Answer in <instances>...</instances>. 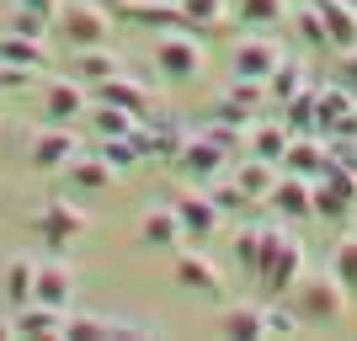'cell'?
Masks as SVG:
<instances>
[{
	"label": "cell",
	"mask_w": 357,
	"mask_h": 341,
	"mask_svg": "<svg viewBox=\"0 0 357 341\" xmlns=\"http://www.w3.org/2000/svg\"><path fill=\"white\" fill-rule=\"evenodd\" d=\"M22 6H27V11H38V16H48V22L59 16V0H22Z\"/></svg>",
	"instance_id": "obj_43"
},
{
	"label": "cell",
	"mask_w": 357,
	"mask_h": 341,
	"mask_svg": "<svg viewBox=\"0 0 357 341\" xmlns=\"http://www.w3.org/2000/svg\"><path fill=\"white\" fill-rule=\"evenodd\" d=\"M54 27H59L75 48H96V43H107V38H112L107 6H96V0H64L59 16H54Z\"/></svg>",
	"instance_id": "obj_4"
},
{
	"label": "cell",
	"mask_w": 357,
	"mask_h": 341,
	"mask_svg": "<svg viewBox=\"0 0 357 341\" xmlns=\"http://www.w3.org/2000/svg\"><path fill=\"white\" fill-rule=\"evenodd\" d=\"M112 176H118V171H112L102 155H96V160H91V155H75V160L64 165V181H70V187H80V192H107V187H112Z\"/></svg>",
	"instance_id": "obj_21"
},
{
	"label": "cell",
	"mask_w": 357,
	"mask_h": 341,
	"mask_svg": "<svg viewBox=\"0 0 357 341\" xmlns=\"http://www.w3.org/2000/svg\"><path fill=\"white\" fill-rule=\"evenodd\" d=\"M352 298H357V288H352Z\"/></svg>",
	"instance_id": "obj_48"
},
{
	"label": "cell",
	"mask_w": 357,
	"mask_h": 341,
	"mask_svg": "<svg viewBox=\"0 0 357 341\" xmlns=\"http://www.w3.org/2000/svg\"><path fill=\"white\" fill-rule=\"evenodd\" d=\"M171 6H181V0H171Z\"/></svg>",
	"instance_id": "obj_47"
},
{
	"label": "cell",
	"mask_w": 357,
	"mask_h": 341,
	"mask_svg": "<svg viewBox=\"0 0 357 341\" xmlns=\"http://www.w3.org/2000/svg\"><path fill=\"white\" fill-rule=\"evenodd\" d=\"M91 102H112V107H123V112H134V118H149V96H144V86H139V80H128V75L96 80Z\"/></svg>",
	"instance_id": "obj_16"
},
{
	"label": "cell",
	"mask_w": 357,
	"mask_h": 341,
	"mask_svg": "<svg viewBox=\"0 0 357 341\" xmlns=\"http://www.w3.org/2000/svg\"><path fill=\"white\" fill-rule=\"evenodd\" d=\"M91 128L102 139H134V128H139V118L134 112H123V107H112V102H91Z\"/></svg>",
	"instance_id": "obj_26"
},
{
	"label": "cell",
	"mask_w": 357,
	"mask_h": 341,
	"mask_svg": "<svg viewBox=\"0 0 357 341\" xmlns=\"http://www.w3.org/2000/svg\"><path fill=\"white\" fill-rule=\"evenodd\" d=\"M6 336H16V315H0V341Z\"/></svg>",
	"instance_id": "obj_45"
},
{
	"label": "cell",
	"mask_w": 357,
	"mask_h": 341,
	"mask_svg": "<svg viewBox=\"0 0 357 341\" xmlns=\"http://www.w3.org/2000/svg\"><path fill=\"white\" fill-rule=\"evenodd\" d=\"M181 16H187V27L197 32H224V22H229V0H181Z\"/></svg>",
	"instance_id": "obj_27"
},
{
	"label": "cell",
	"mask_w": 357,
	"mask_h": 341,
	"mask_svg": "<svg viewBox=\"0 0 357 341\" xmlns=\"http://www.w3.org/2000/svg\"><path fill=\"white\" fill-rule=\"evenodd\" d=\"M331 272H336V282H342L347 294L357 288V235L336 240V251H331Z\"/></svg>",
	"instance_id": "obj_32"
},
{
	"label": "cell",
	"mask_w": 357,
	"mask_h": 341,
	"mask_svg": "<svg viewBox=\"0 0 357 341\" xmlns=\"http://www.w3.org/2000/svg\"><path fill=\"white\" fill-rule=\"evenodd\" d=\"M171 165H176V171H181L187 181H192V187H213V181L224 176V165H229V149H224V144H213L208 134H187Z\"/></svg>",
	"instance_id": "obj_3"
},
{
	"label": "cell",
	"mask_w": 357,
	"mask_h": 341,
	"mask_svg": "<svg viewBox=\"0 0 357 341\" xmlns=\"http://www.w3.org/2000/svg\"><path fill=\"white\" fill-rule=\"evenodd\" d=\"M155 64H160L165 80H197V75H203V54H197V43L181 38V32H165L160 43H155Z\"/></svg>",
	"instance_id": "obj_8"
},
{
	"label": "cell",
	"mask_w": 357,
	"mask_h": 341,
	"mask_svg": "<svg viewBox=\"0 0 357 341\" xmlns=\"http://www.w3.org/2000/svg\"><path fill=\"white\" fill-rule=\"evenodd\" d=\"M261 107H272L267 80H245V75H235V86L224 91V102H219V118H229V123H256V112H261Z\"/></svg>",
	"instance_id": "obj_9"
},
{
	"label": "cell",
	"mask_w": 357,
	"mask_h": 341,
	"mask_svg": "<svg viewBox=\"0 0 357 341\" xmlns=\"http://www.w3.org/2000/svg\"><path fill=\"white\" fill-rule=\"evenodd\" d=\"M48 27H54V22H48V16L27 11V6H16V16H11V32H27V38H43Z\"/></svg>",
	"instance_id": "obj_40"
},
{
	"label": "cell",
	"mask_w": 357,
	"mask_h": 341,
	"mask_svg": "<svg viewBox=\"0 0 357 341\" xmlns=\"http://www.w3.org/2000/svg\"><path fill=\"white\" fill-rule=\"evenodd\" d=\"M75 75L96 86V80H112V75H123V59H118V54H112L107 43H96V48H80V54H75Z\"/></svg>",
	"instance_id": "obj_28"
},
{
	"label": "cell",
	"mask_w": 357,
	"mask_h": 341,
	"mask_svg": "<svg viewBox=\"0 0 357 341\" xmlns=\"http://www.w3.org/2000/svg\"><path fill=\"white\" fill-rule=\"evenodd\" d=\"M283 165L294 171V176H310V181H320V171L331 165V149H326V139H294L288 144V155H283Z\"/></svg>",
	"instance_id": "obj_19"
},
{
	"label": "cell",
	"mask_w": 357,
	"mask_h": 341,
	"mask_svg": "<svg viewBox=\"0 0 357 341\" xmlns=\"http://www.w3.org/2000/svg\"><path fill=\"white\" fill-rule=\"evenodd\" d=\"M32 80H38V70H27V64H6V59H0V91H27Z\"/></svg>",
	"instance_id": "obj_39"
},
{
	"label": "cell",
	"mask_w": 357,
	"mask_h": 341,
	"mask_svg": "<svg viewBox=\"0 0 357 341\" xmlns=\"http://www.w3.org/2000/svg\"><path fill=\"white\" fill-rule=\"evenodd\" d=\"M314 86H320V80H310V86L298 91L294 102H283V118H288V128H294V134H310V128H320V123H314Z\"/></svg>",
	"instance_id": "obj_31"
},
{
	"label": "cell",
	"mask_w": 357,
	"mask_h": 341,
	"mask_svg": "<svg viewBox=\"0 0 357 341\" xmlns=\"http://www.w3.org/2000/svg\"><path fill=\"white\" fill-rule=\"evenodd\" d=\"M326 149H331V160H336V165H347V171H357V139L326 134Z\"/></svg>",
	"instance_id": "obj_41"
},
{
	"label": "cell",
	"mask_w": 357,
	"mask_h": 341,
	"mask_svg": "<svg viewBox=\"0 0 357 341\" xmlns=\"http://www.w3.org/2000/svg\"><path fill=\"white\" fill-rule=\"evenodd\" d=\"M347 112H357V96H352V86L347 80H336V86H314V123H320V134H326L336 118H347Z\"/></svg>",
	"instance_id": "obj_18"
},
{
	"label": "cell",
	"mask_w": 357,
	"mask_h": 341,
	"mask_svg": "<svg viewBox=\"0 0 357 341\" xmlns=\"http://www.w3.org/2000/svg\"><path fill=\"white\" fill-rule=\"evenodd\" d=\"M235 262H240V272H251L256 278V262H261V224H245V229H235Z\"/></svg>",
	"instance_id": "obj_34"
},
{
	"label": "cell",
	"mask_w": 357,
	"mask_h": 341,
	"mask_svg": "<svg viewBox=\"0 0 357 341\" xmlns=\"http://www.w3.org/2000/svg\"><path fill=\"white\" fill-rule=\"evenodd\" d=\"M176 278L192 288V294H203V298H219L224 294V278H219V267H213L203 251H181L176 256Z\"/></svg>",
	"instance_id": "obj_15"
},
{
	"label": "cell",
	"mask_w": 357,
	"mask_h": 341,
	"mask_svg": "<svg viewBox=\"0 0 357 341\" xmlns=\"http://www.w3.org/2000/svg\"><path fill=\"white\" fill-rule=\"evenodd\" d=\"M32 288H38V262H32V256H16L11 267H6V298H11V310L32 304Z\"/></svg>",
	"instance_id": "obj_30"
},
{
	"label": "cell",
	"mask_w": 357,
	"mask_h": 341,
	"mask_svg": "<svg viewBox=\"0 0 357 341\" xmlns=\"http://www.w3.org/2000/svg\"><path fill=\"white\" fill-rule=\"evenodd\" d=\"M96 6H107V11H123V6H128V0H96Z\"/></svg>",
	"instance_id": "obj_46"
},
{
	"label": "cell",
	"mask_w": 357,
	"mask_h": 341,
	"mask_svg": "<svg viewBox=\"0 0 357 341\" xmlns=\"http://www.w3.org/2000/svg\"><path fill=\"white\" fill-rule=\"evenodd\" d=\"M229 11H235L240 27L267 32V27H278V22H288V0H229Z\"/></svg>",
	"instance_id": "obj_20"
},
{
	"label": "cell",
	"mask_w": 357,
	"mask_h": 341,
	"mask_svg": "<svg viewBox=\"0 0 357 341\" xmlns=\"http://www.w3.org/2000/svg\"><path fill=\"white\" fill-rule=\"evenodd\" d=\"M38 304H54V310H70L75 304V272L64 262H38V288H32Z\"/></svg>",
	"instance_id": "obj_13"
},
{
	"label": "cell",
	"mask_w": 357,
	"mask_h": 341,
	"mask_svg": "<svg viewBox=\"0 0 357 341\" xmlns=\"http://www.w3.org/2000/svg\"><path fill=\"white\" fill-rule=\"evenodd\" d=\"M342 80L352 86V96H357V48H347V70H342Z\"/></svg>",
	"instance_id": "obj_44"
},
{
	"label": "cell",
	"mask_w": 357,
	"mask_h": 341,
	"mask_svg": "<svg viewBox=\"0 0 357 341\" xmlns=\"http://www.w3.org/2000/svg\"><path fill=\"white\" fill-rule=\"evenodd\" d=\"M139 235H144V245H155V251H176L181 240V219H176V208H149L144 213V229H139Z\"/></svg>",
	"instance_id": "obj_22"
},
{
	"label": "cell",
	"mask_w": 357,
	"mask_h": 341,
	"mask_svg": "<svg viewBox=\"0 0 357 341\" xmlns=\"http://www.w3.org/2000/svg\"><path fill=\"white\" fill-rule=\"evenodd\" d=\"M267 203L278 208L283 219H304V213H314V181H310V176H294V171H283Z\"/></svg>",
	"instance_id": "obj_12"
},
{
	"label": "cell",
	"mask_w": 357,
	"mask_h": 341,
	"mask_svg": "<svg viewBox=\"0 0 357 341\" xmlns=\"http://www.w3.org/2000/svg\"><path fill=\"white\" fill-rule=\"evenodd\" d=\"M304 278V245L278 224H261V262H256V282L267 298H288V288Z\"/></svg>",
	"instance_id": "obj_1"
},
{
	"label": "cell",
	"mask_w": 357,
	"mask_h": 341,
	"mask_svg": "<svg viewBox=\"0 0 357 341\" xmlns=\"http://www.w3.org/2000/svg\"><path fill=\"white\" fill-rule=\"evenodd\" d=\"M278 64H283V54H278L272 38H245V43H235V75H245V80H267Z\"/></svg>",
	"instance_id": "obj_14"
},
{
	"label": "cell",
	"mask_w": 357,
	"mask_h": 341,
	"mask_svg": "<svg viewBox=\"0 0 357 341\" xmlns=\"http://www.w3.org/2000/svg\"><path fill=\"white\" fill-rule=\"evenodd\" d=\"M352 6H357V0H352Z\"/></svg>",
	"instance_id": "obj_49"
},
{
	"label": "cell",
	"mask_w": 357,
	"mask_h": 341,
	"mask_svg": "<svg viewBox=\"0 0 357 341\" xmlns=\"http://www.w3.org/2000/svg\"><path fill=\"white\" fill-rule=\"evenodd\" d=\"M64 320L70 310H54V304H22L16 310V336H64Z\"/></svg>",
	"instance_id": "obj_17"
},
{
	"label": "cell",
	"mask_w": 357,
	"mask_h": 341,
	"mask_svg": "<svg viewBox=\"0 0 357 341\" xmlns=\"http://www.w3.org/2000/svg\"><path fill=\"white\" fill-rule=\"evenodd\" d=\"M261 326H267V336H298V331H304V320H298L294 315V304H278V298H272V304H261Z\"/></svg>",
	"instance_id": "obj_33"
},
{
	"label": "cell",
	"mask_w": 357,
	"mask_h": 341,
	"mask_svg": "<svg viewBox=\"0 0 357 341\" xmlns=\"http://www.w3.org/2000/svg\"><path fill=\"white\" fill-rule=\"evenodd\" d=\"M86 229H91V213H86V208H75L70 197H54V203L38 213V235H43L54 251H64V245H70L75 235H86Z\"/></svg>",
	"instance_id": "obj_5"
},
{
	"label": "cell",
	"mask_w": 357,
	"mask_h": 341,
	"mask_svg": "<svg viewBox=\"0 0 357 341\" xmlns=\"http://www.w3.org/2000/svg\"><path fill=\"white\" fill-rule=\"evenodd\" d=\"M288 144H294V128H288V123H251V155L256 160L283 165Z\"/></svg>",
	"instance_id": "obj_24"
},
{
	"label": "cell",
	"mask_w": 357,
	"mask_h": 341,
	"mask_svg": "<svg viewBox=\"0 0 357 341\" xmlns=\"http://www.w3.org/2000/svg\"><path fill=\"white\" fill-rule=\"evenodd\" d=\"M235 187L251 197V203H267L272 187H278V165H272V160H256V155H251L245 165H235Z\"/></svg>",
	"instance_id": "obj_25"
},
{
	"label": "cell",
	"mask_w": 357,
	"mask_h": 341,
	"mask_svg": "<svg viewBox=\"0 0 357 341\" xmlns=\"http://www.w3.org/2000/svg\"><path fill=\"white\" fill-rule=\"evenodd\" d=\"M102 160L112 165V171H128V165L139 160V144L134 139H102Z\"/></svg>",
	"instance_id": "obj_38"
},
{
	"label": "cell",
	"mask_w": 357,
	"mask_h": 341,
	"mask_svg": "<svg viewBox=\"0 0 357 341\" xmlns=\"http://www.w3.org/2000/svg\"><path fill=\"white\" fill-rule=\"evenodd\" d=\"M75 155H80V139H75L64 123H48L43 134H32V144H27V160L38 165V171H64Z\"/></svg>",
	"instance_id": "obj_7"
},
{
	"label": "cell",
	"mask_w": 357,
	"mask_h": 341,
	"mask_svg": "<svg viewBox=\"0 0 357 341\" xmlns=\"http://www.w3.org/2000/svg\"><path fill=\"white\" fill-rule=\"evenodd\" d=\"M288 304H294L298 320H320V326H331V320H342V310H347V288L336 282V272H331V278L304 272V278L288 288Z\"/></svg>",
	"instance_id": "obj_2"
},
{
	"label": "cell",
	"mask_w": 357,
	"mask_h": 341,
	"mask_svg": "<svg viewBox=\"0 0 357 341\" xmlns=\"http://www.w3.org/2000/svg\"><path fill=\"white\" fill-rule=\"evenodd\" d=\"M0 59L6 64H27V70H38V75L54 64L48 48H43V38H27V32H6V38H0Z\"/></svg>",
	"instance_id": "obj_23"
},
{
	"label": "cell",
	"mask_w": 357,
	"mask_h": 341,
	"mask_svg": "<svg viewBox=\"0 0 357 341\" xmlns=\"http://www.w3.org/2000/svg\"><path fill=\"white\" fill-rule=\"evenodd\" d=\"M304 86H310V70H304V64H294V59H283L278 70L267 75V96H272V107H278V112H283V102H294Z\"/></svg>",
	"instance_id": "obj_29"
},
{
	"label": "cell",
	"mask_w": 357,
	"mask_h": 341,
	"mask_svg": "<svg viewBox=\"0 0 357 341\" xmlns=\"http://www.w3.org/2000/svg\"><path fill=\"white\" fill-rule=\"evenodd\" d=\"M224 331H229V336H267V326H261V304H235V310H229V320H224Z\"/></svg>",
	"instance_id": "obj_36"
},
{
	"label": "cell",
	"mask_w": 357,
	"mask_h": 341,
	"mask_svg": "<svg viewBox=\"0 0 357 341\" xmlns=\"http://www.w3.org/2000/svg\"><path fill=\"white\" fill-rule=\"evenodd\" d=\"M213 203H219V213H235V208H245L251 197L240 192V187H213Z\"/></svg>",
	"instance_id": "obj_42"
},
{
	"label": "cell",
	"mask_w": 357,
	"mask_h": 341,
	"mask_svg": "<svg viewBox=\"0 0 357 341\" xmlns=\"http://www.w3.org/2000/svg\"><path fill=\"white\" fill-rule=\"evenodd\" d=\"M171 208H176L181 235H187V240H208L213 229H219V219H224V213H219V203H213V192H197V187H192L187 197H181V203H171Z\"/></svg>",
	"instance_id": "obj_10"
},
{
	"label": "cell",
	"mask_w": 357,
	"mask_h": 341,
	"mask_svg": "<svg viewBox=\"0 0 357 341\" xmlns=\"http://www.w3.org/2000/svg\"><path fill=\"white\" fill-rule=\"evenodd\" d=\"M288 22H294V32H298L310 48H331L326 22H320V11H314V6H304V11H288Z\"/></svg>",
	"instance_id": "obj_37"
},
{
	"label": "cell",
	"mask_w": 357,
	"mask_h": 341,
	"mask_svg": "<svg viewBox=\"0 0 357 341\" xmlns=\"http://www.w3.org/2000/svg\"><path fill=\"white\" fill-rule=\"evenodd\" d=\"M314 11H320V22H326V38L331 48H357V6L352 0H310Z\"/></svg>",
	"instance_id": "obj_11"
},
{
	"label": "cell",
	"mask_w": 357,
	"mask_h": 341,
	"mask_svg": "<svg viewBox=\"0 0 357 341\" xmlns=\"http://www.w3.org/2000/svg\"><path fill=\"white\" fill-rule=\"evenodd\" d=\"M352 197H342L336 192V187H326V181H314V213H320V219H331V224H342L347 213H352Z\"/></svg>",
	"instance_id": "obj_35"
},
{
	"label": "cell",
	"mask_w": 357,
	"mask_h": 341,
	"mask_svg": "<svg viewBox=\"0 0 357 341\" xmlns=\"http://www.w3.org/2000/svg\"><path fill=\"white\" fill-rule=\"evenodd\" d=\"M91 112V91L80 86V75L75 80H48V91H43V123H80Z\"/></svg>",
	"instance_id": "obj_6"
}]
</instances>
